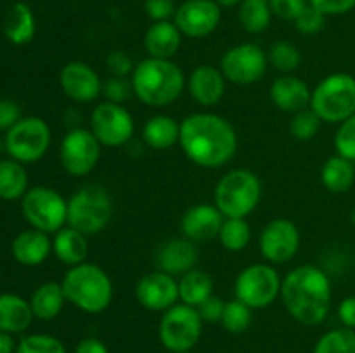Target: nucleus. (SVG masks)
Wrapping results in <instances>:
<instances>
[{
  "label": "nucleus",
  "mask_w": 355,
  "mask_h": 353,
  "mask_svg": "<svg viewBox=\"0 0 355 353\" xmlns=\"http://www.w3.org/2000/svg\"><path fill=\"white\" fill-rule=\"evenodd\" d=\"M180 149L201 168L227 165L238 151V135L225 118L215 113H193L180 121Z\"/></svg>",
  "instance_id": "1"
},
{
  "label": "nucleus",
  "mask_w": 355,
  "mask_h": 353,
  "mask_svg": "<svg viewBox=\"0 0 355 353\" xmlns=\"http://www.w3.org/2000/svg\"><path fill=\"white\" fill-rule=\"evenodd\" d=\"M279 298L295 320L304 325H319L331 311V280L319 266L300 265L286 273Z\"/></svg>",
  "instance_id": "2"
},
{
  "label": "nucleus",
  "mask_w": 355,
  "mask_h": 353,
  "mask_svg": "<svg viewBox=\"0 0 355 353\" xmlns=\"http://www.w3.org/2000/svg\"><path fill=\"white\" fill-rule=\"evenodd\" d=\"M134 96L151 107H165L175 102L186 89L187 78L172 59H142L130 75Z\"/></svg>",
  "instance_id": "3"
},
{
  "label": "nucleus",
  "mask_w": 355,
  "mask_h": 353,
  "mask_svg": "<svg viewBox=\"0 0 355 353\" xmlns=\"http://www.w3.org/2000/svg\"><path fill=\"white\" fill-rule=\"evenodd\" d=\"M61 286L66 301L85 314H103L113 301V280L106 270L96 263L83 262L69 266Z\"/></svg>",
  "instance_id": "4"
},
{
  "label": "nucleus",
  "mask_w": 355,
  "mask_h": 353,
  "mask_svg": "<svg viewBox=\"0 0 355 353\" xmlns=\"http://www.w3.org/2000/svg\"><path fill=\"white\" fill-rule=\"evenodd\" d=\"M262 199V182L257 173L236 168L220 176L214 190V204L224 218H246Z\"/></svg>",
  "instance_id": "5"
},
{
  "label": "nucleus",
  "mask_w": 355,
  "mask_h": 353,
  "mask_svg": "<svg viewBox=\"0 0 355 353\" xmlns=\"http://www.w3.org/2000/svg\"><path fill=\"white\" fill-rule=\"evenodd\" d=\"M311 109L322 123L340 125L355 114V76L349 73H333L314 87Z\"/></svg>",
  "instance_id": "6"
},
{
  "label": "nucleus",
  "mask_w": 355,
  "mask_h": 353,
  "mask_svg": "<svg viewBox=\"0 0 355 353\" xmlns=\"http://www.w3.org/2000/svg\"><path fill=\"white\" fill-rule=\"evenodd\" d=\"M111 218L113 201L104 187L85 185L68 199V225L87 237L103 232Z\"/></svg>",
  "instance_id": "7"
},
{
  "label": "nucleus",
  "mask_w": 355,
  "mask_h": 353,
  "mask_svg": "<svg viewBox=\"0 0 355 353\" xmlns=\"http://www.w3.org/2000/svg\"><path fill=\"white\" fill-rule=\"evenodd\" d=\"M21 211L31 228L45 234H55L68 225V201L52 187L28 189L21 199Z\"/></svg>",
  "instance_id": "8"
},
{
  "label": "nucleus",
  "mask_w": 355,
  "mask_h": 353,
  "mask_svg": "<svg viewBox=\"0 0 355 353\" xmlns=\"http://www.w3.org/2000/svg\"><path fill=\"white\" fill-rule=\"evenodd\" d=\"M203 318L198 308L177 303L163 311L158 324L159 343L168 352H191L203 332Z\"/></svg>",
  "instance_id": "9"
},
{
  "label": "nucleus",
  "mask_w": 355,
  "mask_h": 353,
  "mask_svg": "<svg viewBox=\"0 0 355 353\" xmlns=\"http://www.w3.org/2000/svg\"><path fill=\"white\" fill-rule=\"evenodd\" d=\"M6 151L23 165L37 163L47 154L52 142V132L40 116H24L6 132Z\"/></svg>",
  "instance_id": "10"
},
{
  "label": "nucleus",
  "mask_w": 355,
  "mask_h": 353,
  "mask_svg": "<svg viewBox=\"0 0 355 353\" xmlns=\"http://www.w3.org/2000/svg\"><path fill=\"white\" fill-rule=\"evenodd\" d=\"M281 284L283 279L272 263H253L245 266L236 277V300L248 305L252 310L267 308L279 298Z\"/></svg>",
  "instance_id": "11"
},
{
  "label": "nucleus",
  "mask_w": 355,
  "mask_h": 353,
  "mask_svg": "<svg viewBox=\"0 0 355 353\" xmlns=\"http://www.w3.org/2000/svg\"><path fill=\"white\" fill-rule=\"evenodd\" d=\"M101 142L90 128H71L62 137L59 147V161L68 175L85 176L96 170L101 158Z\"/></svg>",
  "instance_id": "12"
},
{
  "label": "nucleus",
  "mask_w": 355,
  "mask_h": 353,
  "mask_svg": "<svg viewBox=\"0 0 355 353\" xmlns=\"http://www.w3.org/2000/svg\"><path fill=\"white\" fill-rule=\"evenodd\" d=\"M90 130L101 145L121 147L134 137L135 121L123 104L104 100L97 104L90 113Z\"/></svg>",
  "instance_id": "13"
},
{
  "label": "nucleus",
  "mask_w": 355,
  "mask_h": 353,
  "mask_svg": "<svg viewBox=\"0 0 355 353\" xmlns=\"http://www.w3.org/2000/svg\"><path fill=\"white\" fill-rule=\"evenodd\" d=\"M269 57L257 44H239L222 55L220 71L234 85H253L267 71Z\"/></svg>",
  "instance_id": "14"
},
{
  "label": "nucleus",
  "mask_w": 355,
  "mask_h": 353,
  "mask_svg": "<svg viewBox=\"0 0 355 353\" xmlns=\"http://www.w3.org/2000/svg\"><path fill=\"white\" fill-rule=\"evenodd\" d=\"M300 230L288 218H274L260 232L259 248L263 258L272 265L290 262L300 248Z\"/></svg>",
  "instance_id": "15"
},
{
  "label": "nucleus",
  "mask_w": 355,
  "mask_h": 353,
  "mask_svg": "<svg viewBox=\"0 0 355 353\" xmlns=\"http://www.w3.org/2000/svg\"><path fill=\"white\" fill-rule=\"evenodd\" d=\"M222 19V7L214 0H184L177 7L173 23L187 38H205L214 33Z\"/></svg>",
  "instance_id": "16"
},
{
  "label": "nucleus",
  "mask_w": 355,
  "mask_h": 353,
  "mask_svg": "<svg viewBox=\"0 0 355 353\" xmlns=\"http://www.w3.org/2000/svg\"><path fill=\"white\" fill-rule=\"evenodd\" d=\"M59 85L68 99L78 104L94 102L103 96V80L92 66L82 61H69L62 66Z\"/></svg>",
  "instance_id": "17"
},
{
  "label": "nucleus",
  "mask_w": 355,
  "mask_h": 353,
  "mask_svg": "<svg viewBox=\"0 0 355 353\" xmlns=\"http://www.w3.org/2000/svg\"><path fill=\"white\" fill-rule=\"evenodd\" d=\"M135 298L146 310L163 314L179 303V280L162 270L146 273L135 286Z\"/></svg>",
  "instance_id": "18"
},
{
  "label": "nucleus",
  "mask_w": 355,
  "mask_h": 353,
  "mask_svg": "<svg viewBox=\"0 0 355 353\" xmlns=\"http://www.w3.org/2000/svg\"><path fill=\"white\" fill-rule=\"evenodd\" d=\"M222 224H224V215L215 204L200 203L187 208L186 213L182 215L180 232L189 241L203 242L218 237Z\"/></svg>",
  "instance_id": "19"
},
{
  "label": "nucleus",
  "mask_w": 355,
  "mask_h": 353,
  "mask_svg": "<svg viewBox=\"0 0 355 353\" xmlns=\"http://www.w3.org/2000/svg\"><path fill=\"white\" fill-rule=\"evenodd\" d=\"M225 76L222 75L220 68L211 64H200L191 71L186 87L191 97L200 106L211 107L222 100L225 93Z\"/></svg>",
  "instance_id": "20"
},
{
  "label": "nucleus",
  "mask_w": 355,
  "mask_h": 353,
  "mask_svg": "<svg viewBox=\"0 0 355 353\" xmlns=\"http://www.w3.org/2000/svg\"><path fill=\"white\" fill-rule=\"evenodd\" d=\"M198 262V249L193 241L182 237L168 239L159 246L156 253V265L162 272L170 275H184L194 269Z\"/></svg>",
  "instance_id": "21"
},
{
  "label": "nucleus",
  "mask_w": 355,
  "mask_h": 353,
  "mask_svg": "<svg viewBox=\"0 0 355 353\" xmlns=\"http://www.w3.org/2000/svg\"><path fill=\"white\" fill-rule=\"evenodd\" d=\"M311 96L312 90L307 83L295 75L279 76L269 89V97L274 106L291 114L311 107Z\"/></svg>",
  "instance_id": "22"
},
{
  "label": "nucleus",
  "mask_w": 355,
  "mask_h": 353,
  "mask_svg": "<svg viewBox=\"0 0 355 353\" xmlns=\"http://www.w3.org/2000/svg\"><path fill=\"white\" fill-rule=\"evenodd\" d=\"M10 253L19 265L38 266L51 256L52 239L45 232L28 228L14 237Z\"/></svg>",
  "instance_id": "23"
},
{
  "label": "nucleus",
  "mask_w": 355,
  "mask_h": 353,
  "mask_svg": "<svg viewBox=\"0 0 355 353\" xmlns=\"http://www.w3.org/2000/svg\"><path fill=\"white\" fill-rule=\"evenodd\" d=\"M180 30L173 21H159L153 23L146 30L144 35V48L149 57L156 59H172L179 52L182 45Z\"/></svg>",
  "instance_id": "24"
},
{
  "label": "nucleus",
  "mask_w": 355,
  "mask_h": 353,
  "mask_svg": "<svg viewBox=\"0 0 355 353\" xmlns=\"http://www.w3.org/2000/svg\"><path fill=\"white\" fill-rule=\"evenodd\" d=\"M52 253L64 265H80V263L87 262V256H89V241H87V235L78 232L76 228L66 225V227H62L61 230H58L54 234V239H52Z\"/></svg>",
  "instance_id": "25"
},
{
  "label": "nucleus",
  "mask_w": 355,
  "mask_h": 353,
  "mask_svg": "<svg viewBox=\"0 0 355 353\" xmlns=\"http://www.w3.org/2000/svg\"><path fill=\"white\" fill-rule=\"evenodd\" d=\"M37 33V19L33 10L24 2H16L9 7L3 21V35L12 45L30 44Z\"/></svg>",
  "instance_id": "26"
},
{
  "label": "nucleus",
  "mask_w": 355,
  "mask_h": 353,
  "mask_svg": "<svg viewBox=\"0 0 355 353\" xmlns=\"http://www.w3.org/2000/svg\"><path fill=\"white\" fill-rule=\"evenodd\" d=\"M180 123L168 114H155L142 127V141L155 151H166L179 144Z\"/></svg>",
  "instance_id": "27"
},
{
  "label": "nucleus",
  "mask_w": 355,
  "mask_h": 353,
  "mask_svg": "<svg viewBox=\"0 0 355 353\" xmlns=\"http://www.w3.org/2000/svg\"><path fill=\"white\" fill-rule=\"evenodd\" d=\"M33 317L30 301L12 293L0 294V331L9 334L26 331Z\"/></svg>",
  "instance_id": "28"
},
{
  "label": "nucleus",
  "mask_w": 355,
  "mask_h": 353,
  "mask_svg": "<svg viewBox=\"0 0 355 353\" xmlns=\"http://www.w3.org/2000/svg\"><path fill=\"white\" fill-rule=\"evenodd\" d=\"M66 303L64 291L61 282H44L33 291L30 298L31 311L40 320H54L62 311Z\"/></svg>",
  "instance_id": "29"
},
{
  "label": "nucleus",
  "mask_w": 355,
  "mask_h": 353,
  "mask_svg": "<svg viewBox=\"0 0 355 353\" xmlns=\"http://www.w3.org/2000/svg\"><path fill=\"white\" fill-rule=\"evenodd\" d=\"M321 182L333 194L349 192L355 182V163L340 154L331 156L321 168Z\"/></svg>",
  "instance_id": "30"
},
{
  "label": "nucleus",
  "mask_w": 355,
  "mask_h": 353,
  "mask_svg": "<svg viewBox=\"0 0 355 353\" xmlns=\"http://www.w3.org/2000/svg\"><path fill=\"white\" fill-rule=\"evenodd\" d=\"M28 192V173L23 163L16 159H0V199H23Z\"/></svg>",
  "instance_id": "31"
},
{
  "label": "nucleus",
  "mask_w": 355,
  "mask_h": 353,
  "mask_svg": "<svg viewBox=\"0 0 355 353\" xmlns=\"http://www.w3.org/2000/svg\"><path fill=\"white\" fill-rule=\"evenodd\" d=\"M214 294V279L203 270H189L179 279L180 303L198 308Z\"/></svg>",
  "instance_id": "32"
},
{
  "label": "nucleus",
  "mask_w": 355,
  "mask_h": 353,
  "mask_svg": "<svg viewBox=\"0 0 355 353\" xmlns=\"http://www.w3.org/2000/svg\"><path fill=\"white\" fill-rule=\"evenodd\" d=\"M272 9L269 0H241L238 10L239 24L248 33H262L270 26Z\"/></svg>",
  "instance_id": "33"
},
{
  "label": "nucleus",
  "mask_w": 355,
  "mask_h": 353,
  "mask_svg": "<svg viewBox=\"0 0 355 353\" xmlns=\"http://www.w3.org/2000/svg\"><path fill=\"white\" fill-rule=\"evenodd\" d=\"M218 241L227 251H243L252 241V227L246 218H224V224L218 232Z\"/></svg>",
  "instance_id": "34"
},
{
  "label": "nucleus",
  "mask_w": 355,
  "mask_h": 353,
  "mask_svg": "<svg viewBox=\"0 0 355 353\" xmlns=\"http://www.w3.org/2000/svg\"><path fill=\"white\" fill-rule=\"evenodd\" d=\"M312 353H355V331L349 327H336L324 332L315 341Z\"/></svg>",
  "instance_id": "35"
},
{
  "label": "nucleus",
  "mask_w": 355,
  "mask_h": 353,
  "mask_svg": "<svg viewBox=\"0 0 355 353\" xmlns=\"http://www.w3.org/2000/svg\"><path fill=\"white\" fill-rule=\"evenodd\" d=\"M269 62L284 75H291V71L298 69L302 64V52L291 42H276L269 48Z\"/></svg>",
  "instance_id": "36"
},
{
  "label": "nucleus",
  "mask_w": 355,
  "mask_h": 353,
  "mask_svg": "<svg viewBox=\"0 0 355 353\" xmlns=\"http://www.w3.org/2000/svg\"><path fill=\"white\" fill-rule=\"evenodd\" d=\"M252 308L245 305L239 300L227 301L224 307V314H222L220 324L231 334H241V332L248 331L252 325Z\"/></svg>",
  "instance_id": "37"
},
{
  "label": "nucleus",
  "mask_w": 355,
  "mask_h": 353,
  "mask_svg": "<svg viewBox=\"0 0 355 353\" xmlns=\"http://www.w3.org/2000/svg\"><path fill=\"white\" fill-rule=\"evenodd\" d=\"M16 353H68L64 343L51 334L24 336L16 346Z\"/></svg>",
  "instance_id": "38"
},
{
  "label": "nucleus",
  "mask_w": 355,
  "mask_h": 353,
  "mask_svg": "<svg viewBox=\"0 0 355 353\" xmlns=\"http://www.w3.org/2000/svg\"><path fill=\"white\" fill-rule=\"evenodd\" d=\"M321 123V118L311 107H307V109H302L293 114V118L290 121V132L297 141H311V138H314L318 135Z\"/></svg>",
  "instance_id": "39"
},
{
  "label": "nucleus",
  "mask_w": 355,
  "mask_h": 353,
  "mask_svg": "<svg viewBox=\"0 0 355 353\" xmlns=\"http://www.w3.org/2000/svg\"><path fill=\"white\" fill-rule=\"evenodd\" d=\"M336 154L355 163V114L338 125L335 134Z\"/></svg>",
  "instance_id": "40"
},
{
  "label": "nucleus",
  "mask_w": 355,
  "mask_h": 353,
  "mask_svg": "<svg viewBox=\"0 0 355 353\" xmlns=\"http://www.w3.org/2000/svg\"><path fill=\"white\" fill-rule=\"evenodd\" d=\"M103 96L106 100L114 104H123L134 96V87L130 78L125 76H111L106 82H103Z\"/></svg>",
  "instance_id": "41"
},
{
  "label": "nucleus",
  "mask_w": 355,
  "mask_h": 353,
  "mask_svg": "<svg viewBox=\"0 0 355 353\" xmlns=\"http://www.w3.org/2000/svg\"><path fill=\"white\" fill-rule=\"evenodd\" d=\"M326 16L309 3L307 9L295 19V28L302 35H315L324 28Z\"/></svg>",
  "instance_id": "42"
},
{
  "label": "nucleus",
  "mask_w": 355,
  "mask_h": 353,
  "mask_svg": "<svg viewBox=\"0 0 355 353\" xmlns=\"http://www.w3.org/2000/svg\"><path fill=\"white\" fill-rule=\"evenodd\" d=\"M274 16L283 21H293L309 7V0H269Z\"/></svg>",
  "instance_id": "43"
},
{
  "label": "nucleus",
  "mask_w": 355,
  "mask_h": 353,
  "mask_svg": "<svg viewBox=\"0 0 355 353\" xmlns=\"http://www.w3.org/2000/svg\"><path fill=\"white\" fill-rule=\"evenodd\" d=\"M144 12L153 23L159 21H170L175 17L177 6L173 0H146Z\"/></svg>",
  "instance_id": "44"
},
{
  "label": "nucleus",
  "mask_w": 355,
  "mask_h": 353,
  "mask_svg": "<svg viewBox=\"0 0 355 353\" xmlns=\"http://www.w3.org/2000/svg\"><path fill=\"white\" fill-rule=\"evenodd\" d=\"M106 64L107 69L111 71L113 76H130L132 71H134L135 64L132 61L130 55L127 52H121V51H113L110 55L106 57Z\"/></svg>",
  "instance_id": "45"
},
{
  "label": "nucleus",
  "mask_w": 355,
  "mask_h": 353,
  "mask_svg": "<svg viewBox=\"0 0 355 353\" xmlns=\"http://www.w3.org/2000/svg\"><path fill=\"white\" fill-rule=\"evenodd\" d=\"M314 9L328 16H342L355 9V0H309Z\"/></svg>",
  "instance_id": "46"
},
{
  "label": "nucleus",
  "mask_w": 355,
  "mask_h": 353,
  "mask_svg": "<svg viewBox=\"0 0 355 353\" xmlns=\"http://www.w3.org/2000/svg\"><path fill=\"white\" fill-rule=\"evenodd\" d=\"M225 301L222 298L211 294L208 300H205L203 303L198 307V311H200L203 322H210V324H215V322H220L222 314H224Z\"/></svg>",
  "instance_id": "47"
},
{
  "label": "nucleus",
  "mask_w": 355,
  "mask_h": 353,
  "mask_svg": "<svg viewBox=\"0 0 355 353\" xmlns=\"http://www.w3.org/2000/svg\"><path fill=\"white\" fill-rule=\"evenodd\" d=\"M21 118L19 104L10 99H0V130H10Z\"/></svg>",
  "instance_id": "48"
},
{
  "label": "nucleus",
  "mask_w": 355,
  "mask_h": 353,
  "mask_svg": "<svg viewBox=\"0 0 355 353\" xmlns=\"http://www.w3.org/2000/svg\"><path fill=\"white\" fill-rule=\"evenodd\" d=\"M338 318L343 327L354 329L355 331V294L347 296L338 305Z\"/></svg>",
  "instance_id": "49"
},
{
  "label": "nucleus",
  "mask_w": 355,
  "mask_h": 353,
  "mask_svg": "<svg viewBox=\"0 0 355 353\" xmlns=\"http://www.w3.org/2000/svg\"><path fill=\"white\" fill-rule=\"evenodd\" d=\"M73 353H110L106 343L97 338H85L75 346Z\"/></svg>",
  "instance_id": "50"
},
{
  "label": "nucleus",
  "mask_w": 355,
  "mask_h": 353,
  "mask_svg": "<svg viewBox=\"0 0 355 353\" xmlns=\"http://www.w3.org/2000/svg\"><path fill=\"white\" fill-rule=\"evenodd\" d=\"M16 346L12 334L0 331V353H16Z\"/></svg>",
  "instance_id": "51"
},
{
  "label": "nucleus",
  "mask_w": 355,
  "mask_h": 353,
  "mask_svg": "<svg viewBox=\"0 0 355 353\" xmlns=\"http://www.w3.org/2000/svg\"><path fill=\"white\" fill-rule=\"evenodd\" d=\"M214 2H217L220 7H234V6H239L241 0H214Z\"/></svg>",
  "instance_id": "52"
},
{
  "label": "nucleus",
  "mask_w": 355,
  "mask_h": 353,
  "mask_svg": "<svg viewBox=\"0 0 355 353\" xmlns=\"http://www.w3.org/2000/svg\"><path fill=\"white\" fill-rule=\"evenodd\" d=\"M3 151H6V141H3V138H0V154H2Z\"/></svg>",
  "instance_id": "53"
},
{
  "label": "nucleus",
  "mask_w": 355,
  "mask_h": 353,
  "mask_svg": "<svg viewBox=\"0 0 355 353\" xmlns=\"http://www.w3.org/2000/svg\"><path fill=\"white\" fill-rule=\"evenodd\" d=\"M350 220H352V224L355 225V208L352 210V213H350Z\"/></svg>",
  "instance_id": "54"
},
{
  "label": "nucleus",
  "mask_w": 355,
  "mask_h": 353,
  "mask_svg": "<svg viewBox=\"0 0 355 353\" xmlns=\"http://www.w3.org/2000/svg\"><path fill=\"white\" fill-rule=\"evenodd\" d=\"M170 353H191V352H170Z\"/></svg>",
  "instance_id": "55"
}]
</instances>
